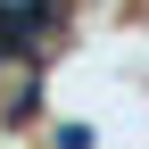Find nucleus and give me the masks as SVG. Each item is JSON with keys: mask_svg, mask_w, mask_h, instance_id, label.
I'll return each instance as SVG.
<instances>
[{"mask_svg": "<svg viewBox=\"0 0 149 149\" xmlns=\"http://www.w3.org/2000/svg\"><path fill=\"white\" fill-rule=\"evenodd\" d=\"M58 0H0V42H42Z\"/></svg>", "mask_w": 149, "mask_h": 149, "instance_id": "1", "label": "nucleus"}]
</instances>
